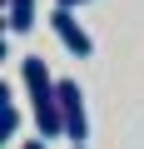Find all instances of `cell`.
Returning a JSON list of instances; mask_svg holds the SVG:
<instances>
[{
  "label": "cell",
  "mask_w": 144,
  "mask_h": 149,
  "mask_svg": "<svg viewBox=\"0 0 144 149\" xmlns=\"http://www.w3.org/2000/svg\"><path fill=\"white\" fill-rule=\"evenodd\" d=\"M60 114H65V139L80 149V144L90 139V114H85L80 80H60Z\"/></svg>",
  "instance_id": "cell-2"
},
{
  "label": "cell",
  "mask_w": 144,
  "mask_h": 149,
  "mask_svg": "<svg viewBox=\"0 0 144 149\" xmlns=\"http://www.w3.org/2000/svg\"><path fill=\"white\" fill-rule=\"evenodd\" d=\"M80 149H85V144H80Z\"/></svg>",
  "instance_id": "cell-7"
},
{
  "label": "cell",
  "mask_w": 144,
  "mask_h": 149,
  "mask_svg": "<svg viewBox=\"0 0 144 149\" xmlns=\"http://www.w3.org/2000/svg\"><path fill=\"white\" fill-rule=\"evenodd\" d=\"M30 25H35V0H5V30L25 35Z\"/></svg>",
  "instance_id": "cell-4"
},
{
  "label": "cell",
  "mask_w": 144,
  "mask_h": 149,
  "mask_svg": "<svg viewBox=\"0 0 144 149\" xmlns=\"http://www.w3.org/2000/svg\"><path fill=\"white\" fill-rule=\"evenodd\" d=\"M50 30L60 35V45L75 55V60H90V55H95V40H90V30L75 20V10H60V5H55V10H50Z\"/></svg>",
  "instance_id": "cell-3"
},
{
  "label": "cell",
  "mask_w": 144,
  "mask_h": 149,
  "mask_svg": "<svg viewBox=\"0 0 144 149\" xmlns=\"http://www.w3.org/2000/svg\"><path fill=\"white\" fill-rule=\"evenodd\" d=\"M60 10H80V5H90V0H55Z\"/></svg>",
  "instance_id": "cell-5"
},
{
  "label": "cell",
  "mask_w": 144,
  "mask_h": 149,
  "mask_svg": "<svg viewBox=\"0 0 144 149\" xmlns=\"http://www.w3.org/2000/svg\"><path fill=\"white\" fill-rule=\"evenodd\" d=\"M20 85H25V95H30V109H35V129H40V139H65L60 80L45 70L40 55H25V60H20Z\"/></svg>",
  "instance_id": "cell-1"
},
{
  "label": "cell",
  "mask_w": 144,
  "mask_h": 149,
  "mask_svg": "<svg viewBox=\"0 0 144 149\" xmlns=\"http://www.w3.org/2000/svg\"><path fill=\"white\" fill-rule=\"evenodd\" d=\"M20 149H45V139H40V134H35V139H25V144H20Z\"/></svg>",
  "instance_id": "cell-6"
}]
</instances>
